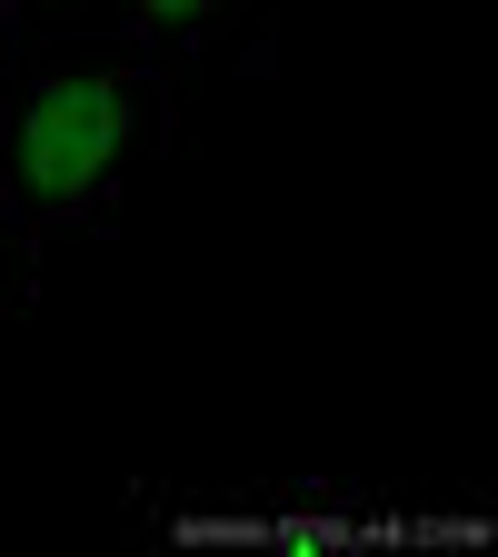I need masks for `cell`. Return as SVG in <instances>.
<instances>
[{
  "label": "cell",
  "mask_w": 498,
  "mask_h": 557,
  "mask_svg": "<svg viewBox=\"0 0 498 557\" xmlns=\"http://www.w3.org/2000/svg\"><path fill=\"white\" fill-rule=\"evenodd\" d=\"M170 100H180L170 60L120 30H90V40L11 70V100H0V230L11 239L90 230L130 189V170L170 150Z\"/></svg>",
  "instance_id": "obj_1"
},
{
  "label": "cell",
  "mask_w": 498,
  "mask_h": 557,
  "mask_svg": "<svg viewBox=\"0 0 498 557\" xmlns=\"http://www.w3.org/2000/svg\"><path fill=\"white\" fill-rule=\"evenodd\" d=\"M120 40H150L170 60V81H190L199 60H220L240 40V60H269V0H110Z\"/></svg>",
  "instance_id": "obj_2"
},
{
  "label": "cell",
  "mask_w": 498,
  "mask_h": 557,
  "mask_svg": "<svg viewBox=\"0 0 498 557\" xmlns=\"http://www.w3.org/2000/svg\"><path fill=\"white\" fill-rule=\"evenodd\" d=\"M11 70H21V0H0V100H11Z\"/></svg>",
  "instance_id": "obj_3"
}]
</instances>
